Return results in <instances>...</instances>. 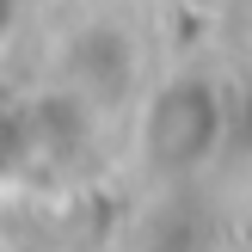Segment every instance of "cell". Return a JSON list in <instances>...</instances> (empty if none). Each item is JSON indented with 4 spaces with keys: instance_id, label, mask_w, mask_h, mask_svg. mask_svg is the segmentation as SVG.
<instances>
[{
    "instance_id": "cell-1",
    "label": "cell",
    "mask_w": 252,
    "mask_h": 252,
    "mask_svg": "<svg viewBox=\"0 0 252 252\" xmlns=\"http://www.w3.org/2000/svg\"><path fill=\"white\" fill-rule=\"evenodd\" d=\"M221 142V93L209 80H166L148 98L142 154L154 172H191Z\"/></svg>"
}]
</instances>
